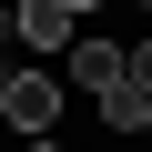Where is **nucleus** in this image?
Listing matches in <instances>:
<instances>
[{"label":"nucleus","instance_id":"20e7f679","mask_svg":"<svg viewBox=\"0 0 152 152\" xmlns=\"http://www.w3.org/2000/svg\"><path fill=\"white\" fill-rule=\"evenodd\" d=\"M102 122H112V132H152V102H142V91H132V81H122V91H112V102H102Z\"/></svg>","mask_w":152,"mask_h":152},{"label":"nucleus","instance_id":"f03ea898","mask_svg":"<svg viewBox=\"0 0 152 152\" xmlns=\"http://www.w3.org/2000/svg\"><path fill=\"white\" fill-rule=\"evenodd\" d=\"M71 81H81L91 102H112V91L132 81V51H122V41H71Z\"/></svg>","mask_w":152,"mask_h":152},{"label":"nucleus","instance_id":"1a4fd4ad","mask_svg":"<svg viewBox=\"0 0 152 152\" xmlns=\"http://www.w3.org/2000/svg\"><path fill=\"white\" fill-rule=\"evenodd\" d=\"M0 31H10V0H0Z\"/></svg>","mask_w":152,"mask_h":152},{"label":"nucleus","instance_id":"9d476101","mask_svg":"<svg viewBox=\"0 0 152 152\" xmlns=\"http://www.w3.org/2000/svg\"><path fill=\"white\" fill-rule=\"evenodd\" d=\"M132 10H152V0H132Z\"/></svg>","mask_w":152,"mask_h":152},{"label":"nucleus","instance_id":"423d86ee","mask_svg":"<svg viewBox=\"0 0 152 152\" xmlns=\"http://www.w3.org/2000/svg\"><path fill=\"white\" fill-rule=\"evenodd\" d=\"M61 10H71V20H81V10H102V0H61Z\"/></svg>","mask_w":152,"mask_h":152},{"label":"nucleus","instance_id":"39448f33","mask_svg":"<svg viewBox=\"0 0 152 152\" xmlns=\"http://www.w3.org/2000/svg\"><path fill=\"white\" fill-rule=\"evenodd\" d=\"M132 91L152 102V41H132Z\"/></svg>","mask_w":152,"mask_h":152},{"label":"nucleus","instance_id":"0eeeda50","mask_svg":"<svg viewBox=\"0 0 152 152\" xmlns=\"http://www.w3.org/2000/svg\"><path fill=\"white\" fill-rule=\"evenodd\" d=\"M0 81H10V31H0Z\"/></svg>","mask_w":152,"mask_h":152},{"label":"nucleus","instance_id":"6e6552de","mask_svg":"<svg viewBox=\"0 0 152 152\" xmlns=\"http://www.w3.org/2000/svg\"><path fill=\"white\" fill-rule=\"evenodd\" d=\"M20 152H71V142H20Z\"/></svg>","mask_w":152,"mask_h":152},{"label":"nucleus","instance_id":"f257e3e1","mask_svg":"<svg viewBox=\"0 0 152 152\" xmlns=\"http://www.w3.org/2000/svg\"><path fill=\"white\" fill-rule=\"evenodd\" d=\"M51 112H61V71H10V81H0V122L10 132L51 142Z\"/></svg>","mask_w":152,"mask_h":152},{"label":"nucleus","instance_id":"7ed1b4c3","mask_svg":"<svg viewBox=\"0 0 152 152\" xmlns=\"http://www.w3.org/2000/svg\"><path fill=\"white\" fill-rule=\"evenodd\" d=\"M10 41H31V51H61V41H71V10H61V0H20V10H10Z\"/></svg>","mask_w":152,"mask_h":152}]
</instances>
